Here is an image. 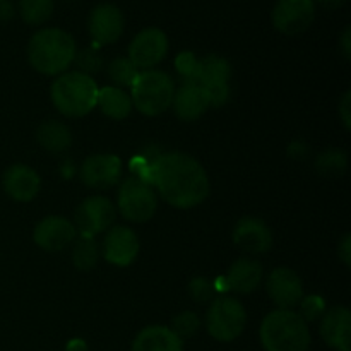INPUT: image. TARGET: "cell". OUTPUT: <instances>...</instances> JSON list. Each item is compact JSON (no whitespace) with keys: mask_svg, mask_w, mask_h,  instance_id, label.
Returning a JSON list of instances; mask_svg holds the SVG:
<instances>
[{"mask_svg":"<svg viewBox=\"0 0 351 351\" xmlns=\"http://www.w3.org/2000/svg\"><path fill=\"white\" fill-rule=\"evenodd\" d=\"M147 184L165 202L177 209H192L208 199L211 184L204 167L185 153H165L153 158L146 170Z\"/></svg>","mask_w":351,"mask_h":351,"instance_id":"obj_1","label":"cell"},{"mask_svg":"<svg viewBox=\"0 0 351 351\" xmlns=\"http://www.w3.org/2000/svg\"><path fill=\"white\" fill-rule=\"evenodd\" d=\"M77 47L67 31L60 27H43L27 43V60L43 75H60L74 64Z\"/></svg>","mask_w":351,"mask_h":351,"instance_id":"obj_2","label":"cell"},{"mask_svg":"<svg viewBox=\"0 0 351 351\" xmlns=\"http://www.w3.org/2000/svg\"><path fill=\"white\" fill-rule=\"evenodd\" d=\"M261 345L266 351H308L312 343L308 322L297 311L269 312L259 328Z\"/></svg>","mask_w":351,"mask_h":351,"instance_id":"obj_3","label":"cell"},{"mask_svg":"<svg viewBox=\"0 0 351 351\" xmlns=\"http://www.w3.org/2000/svg\"><path fill=\"white\" fill-rule=\"evenodd\" d=\"M98 91V84L91 75L81 71H71L57 75L51 82L50 98L62 115L79 119L96 108Z\"/></svg>","mask_w":351,"mask_h":351,"instance_id":"obj_4","label":"cell"},{"mask_svg":"<svg viewBox=\"0 0 351 351\" xmlns=\"http://www.w3.org/2000/svg\"><path fill=\"white\" fill-rule=\"evenodd\" d=\"M175 96V82L167 72L151 69L141 71L130 86L132 106L146 117H158L171 108Z\"/></svg>","mask_w":351,"mask_h":351,"instance_id":"obj_5","label":"cell"},{"mask_svg":"<svg viewBox=\"0 0 351 351\" xmlns=\"http://www.w3.org/2000/svg\"><path fill=\"white\" fill-rule=\"evenodd\" d=\"M247 324V311L237 298L228 295L215 297L206 314V329L209 336L219 343H232L243 332Z\"/></svg>","mask_w":351,"mask_h":351,"instance_id":"obj_6","label":"cell"},{"mask_svg":"<svg viewBox=\"0 0 351 351\" xmlns=\"http://www.w3.org/2000/svg\"><path fill=\"white\" fill-rule=\"evenodd\" d=\"M117 208L123 219L132 223H146L156 215L158 195L147 182L130 177L122 182L117 195Z\"/></svg>","mask_w":351,"mask_h":351,"instance_id":"obj_7","label":"cell"},{"mask_svg":"<svg viewBox=\"0 0 351 351\" xmlns=\"http://www.w3.org/2000/svg\"><path fill=\"white\" fill-rule=\"evenodd\" d=\"M230 77H232V65L225 57L213 53L199 58L195 84L204 88L209 96V105L215 108H219L228 101Z\"/></svg>","mask_w":351,"mask_h":351,"instance_id":"obj_8","label":"cell"},{"mask_svg":"<svg viewBox=\"0 0 351 351\" xmlns=\"http://www.w3.org/2000/svg\"><path fill=\"white\" fill-rule=\"evenodd\" d=\"M117 218V208L103 195L86 197L75 209L74 226L81 237H95L112 228Z\"/></svg>","mask_w":351,"mask_h":351,"instance_id":"obj_9","label":"cell"},{"mask_svg":"<svg viewBox=\"0 0 351 351\" xmlns=\"http://www.w3.org/2000/svg\"><path fill=\"white\" fill-rule=\"evenodd\" d=\"M168 53V36L160 27H144L129 45V60L139 71H151L165 60Z\"/></svg>","mask_w":351,"mask_h":351,"instance_id":"obj_10","label":"cell"},{"mask_svg":"<svg viewBox=\"0 0 351 351\" xmlns=\"http://www.w3.org/2000/svg\"><path fill=\"white\" fill-rule=\"evenodd\" d=\"M315 17L314 0H278L273 7V26L287 36H295L311 27Z\"/></svg>","mask_w":351,"mask_h":351,"instance_id":"obj_11","label":"cell"},{"mask_svg":"<svg viewBox=\"0 0 351 351\" xmlns=\"http://www.w3.org/2000/svg\"><path fill=\"white\" fill-rule=\"evenodd\" d=\"M82 184L95 191L115 187L122 177V160L115 154H91L79 168Z\"/></svg>","mask_w":351,"mask_h":351,"instance_id":"obj_12","label":"cell"},{"mask_svg":"<svg viewBox=\"0 0 351 351\" xmlns=\"http://www.w3.org/2000/svg\"><path fill=\"white\" fill-rule=\"evenodd\" d=\"M266 290L273 304L283 311H293L305 297L300 276L290 267H276L271 271L266 281Z\"/></svg>","mask_w":351,"mask_h":351,"instance_id":"obj_13","label":"cell"},{"mask_svg":"<svg viewBox=\"0 0 351 351\" xmlns=\"http://www.w3.org/2000/svg\"><path fill=\"white\" fill-rule=\"evenodd\" d=\"M139 237L127 226H112L106 230L101 254L106 263L117 267H127L139 256Z\"/></svg>","mask_w":351,"mask_h":351,"instance_id":"obj_14","label":"cell"},{"mask_svg":"<svg viewBox=\"0 0 351 351\" xmlns=\"http://www.w3.org/2000/svg\"><path fill=\"white\" fill-rule=\"evenodd\" d=\"M125 17L113 3H99L91 10L88 29L96 45H112L122 36Z\"/></svg>","mask_w":351,"mask_h":351,"instance_id":"obj_15","label":"cell"},{"mask_svg":"<svg viewBox=\"0 0 351 351\" xmlns=\"http://www.w3.org/2000/svg\"><path fill=\"white\" fill-rule=\"evenodd\" d=\"M77 239L74 223L62 216H47L33 230V240L47 252H58Z\"/></svg>","mask_w":351,"mask_h":351,"instance_id":"obj_16","label":"cell"},{"mask_svg":"<svg viewBox=\"0 0 351 351\" xmlns=\"http://www.w3.org/2000/svg\"><path fill=\"white\" fill-rule=\"evenodd\" d=\"M233 243L249 254H266L273 247V232L261 218L245 216L233 228Z\"/></svg>","mask_w":351,"mask_h":351,"instance_id":"obj_17","label":"cell"},{"mask_svg":"<svg viewBox=\"0 0 351 351\" xmlns=\"http://www.w3.org/2000/svg\"><path fill=\"white\" fill-rule=\"evenodd\" d=\"M5 194L17 202H31L38 195L41 187V178L31 167L16 163L5 170L2 177Z\"/></svg>","mask_w":351,"mask_h":351,"instance_id":"obj_18","label":"cell"},{"mask_svg":"<svg viewBox=\"0 0 351 351\" xmlns=\"http://www.w3.org/2000/svg\"><path fill=\"white\" fill-rule=\"evenodd\" d=\"M322 339L326 345L331 346L336 351H350L351 348V312L350 308L332 307L324 312L321 317Z\"/></svg>","mask_w":351,"mask_h":351,"instance_id":"obj_19","label":"cell"},{"mask_svg":"<svg viewBox=\"0 0 351 351\" xmlns=\"http://www.w3.org/2000/svg\"><path fill=\"white\" fill-rule=\"evenodd\" d=\"M171 106L178 119L184 122H194L201 119L211 105H209V96L204 88L199 84H184L180 89H175Z\"/></svg>","mask_w":351,"mask_h":351,"instance_id":"obj_20","label":"cell"},{"mask_svg":"<svg viewBox=\"0 0 351 351\" xmlns=\"http://www.w3.org/2000/svg\"><path fill=\"white\" fill-rule=\"evenodd\" d=\"M263 276L264 271L259 261L250 259V257H240L230 266L225 280L228 285V290L249 295L261 287Z\"/></svg>","mask_w":351,"mask_h":351,"instance_id":"obj_21","label":"cell"},{"mask_svg":"<svg viewBox=\"0 0 351 351\" xmlns=\"http://www.w3.org/2000/svg\"><path fill=\"white\" fill-rule=\"evenodd\" d=\"M130 351H184V341L168 326H147L137 332Z\"/></svg>","mask_w":351,"mask_h":351,"instance_id":"obj_22","label":"cell"},{"mask_svg":"<svg viewBox=\"0 0 351 351\" xmlns=\"http://www.w3.org/2000/svg\"><path fill=\"white\" fill-rule=\"evenodd\" d=\"M96 106L101 110L103 115L112 120H123L132 112V99L130 95L117 86H105L98 91Z\"/></svg>","mask_w":351,"mask_h":351,"instance_id":"obj_23","label":"cell"},{"mask_svg":"<svg viewBox=\"0 0 351 351\" xmlns=\"http://www.w3.org/2000/svg\"><path fill=\"white\" fill-rule=\"evenodd\" d=\"M36 141L48 153H65L72 146V132L58 120H47L38 127Z\"/></svg>","mask_w":351,"mask_h":351,"instance_id":"obj_24","label":"cell"},{"mask_svg":"<svg viewBox=\"0 0 351 351\" xmlns=\"http://www.w3.org/2000/svg\"><path fill=\"white\" fill-rule=\"evenodd\" d=\"M74 249H72V264L75 269L91 271L99 261V247L95 239L91 237H79V240H74Z\"/></svg>","mask_w":351,"mask_h":351,"instance_id":"obj_25","label":"cell"},{"mask_svg":"<svg viewBox=\"0 0 351 351\" xmlns=\"http://www.w3.org/2000/svg\"><path fill=\"white\" fill-rule=\"evenodd\" d=\"M346 168H348V156H346L345 151L336 149V147L322 151L317 156V160H315V170L322 177H341L346 171Z\"/></svg>","mask_w":351,"mask_h":351,"instance_id":"obj_26","label":"cell"},{"mask_svg":"<svg viewBox=\"0 0 351 351\" xmlns=\"http://www.w3.org/2000/svg\"><path fill=\"white\" fill-rule=\"evenodd\" d=\"M55 9V0H19V14L29 26L47 23Z\"/></svg>","mask_w":351,"mask_h":351,"instance_id":"obj_27","label":"cell"},{"mask_svg":"<svg viewBox=\"0 0 351 351\" xmlns=\"http://www.w3.org/2000/svg\"><path fill=\"white\" fill-rule=\"evenodd\" d=\"M139 72V69L129 60V57H119L108 65V77L112 79L113 86L120 89L130 88Z\"/></svg>","mask_w":351,"mask_h":351,"instance_id":"obj_28","label":"cell"},{"mask_svg":"<svg viewBox=\"0 0 351 351\" xmlns=\"http://www.w3.org/2000/svg\"><path fill=\"white\" fill-rule=\"evenodd\" d=\"M170 329L184 341L185 338H192L201 329V317L195 312L184 311L175 315Z\"/></svg>","mask_w":351,"mask_h":351,"instance_id":"obj_29","label":"cell"},{"mask_svg":"<svg viewBox=\"0 0 351 351\" xmlns=\"http://www.w3.org/2000/svg\"><path fill=\"white\" fill-rule=\"evenodd\" d=\"M175 65L184 79V84H195V75H197L199 67V58L195 57L192 51H182L177 58H175Z\"/></svg>","mask_w":351,"mask_h":351,"instance_id":"obj_30","label":"cell"},{"mask_svg":"<svg viewBox=\"0 0 351 351\" xmlns=\"http://www.w3.org/2000/svg\"><path fill=\"white\" fill-rule=\"evenodd\" d=\"M300 307V312L298 314L304 317L305 322H311V321H317L324 315L326 312V302L324 298L319 297V295H307L300 300L298 304Z\"/></svg>","mask_w":351,"mask_h":351,"instance_id":"obj_31","label":"cell"},{"mask_svg":"<svg viewBox=\"0 0 351 351\" xmlns=\"http://www.w3.org/2000/svg\"><path fill=\"white\" fill-rule=\"evenodd\" d=\"M189 295L197 304H208L216 297V285L206 278H194L189 283Z\"/></svg>","mask_w":351,"mask_h":351,"instance_id":"obj_32","label":"cell"},{"mask_svg":"<svg viewBox=\"0 0 351 351\" xmlns=\"http://www.w3.org/2000/svg\"><path fill=\"white\" fill-rule=\"evenodd\" d=\"M79 65H81V72L84 74H89V72H96L101 65V58L96 53L95 50H86L81 51V53L75 55V60Z\"/></svg>","mask_w":351,"mask_h":351,"instance_id":"obj_33","label":"cell"},{"mask_svg":"<svg viewBox=\"0 0 351 351\" xmlns=\"http://www.w3.org/2000/svg\"><path fill=\"white\" fill-rule=\"evenodd\" d=\"M338 113L343 125H345V129L350 130L351 129V93L350 91H346L345 95H343V98L339 99Z\"/></svg>","mask_w":351,"mask_h":351,"instance_id":"obj_34","label":"cell"},{"mask_svg":"<svg viewBox=\"0 0 351 351\" xmlns=\"http://www.w3.org/2000/svg\"><path fill=\"white\" fill-rule=\"evenodd\" d=\"M338 257L346 267H351V235L346 233L338 243Z\"/></svg>","mask_w":351,"mask_h":351,"instance_id":"obj_35","label":"cell"},{"mask_svg":"<svg viewBox=\"0 0 351 351\" xmlns=\"http://www.w3.org/2000/svg\"><path fill=\"white\" fill-rule=\"evenodd\" d=\"M339 50H341L343 57H345L346 60H350L351 58V29L350 27H345L341 38H339Z\"/></svg>","mask_w":351,"mask_h":351,"instance_id":"obj_36","label":"cell"},{"mask_svg":"<svg viewBox=\"0 0 351 351\" xmlns=\"http://www.w3.org/2000/svg\"><path fill=\"white\" fill-rule=\"evenodd\" d=\"M14 17V5L10 0H0V21H9Z\"/></svg>","mask_w":351,"mask_h":351,"instance_id":"obj_37","label":"cell"},{"mask_svg":"<svg viewBox=\"0 0 351 351\" xmlns=\"http://www.w3.org/2000/svg\"><path fill=\"white\" fill-rule=\"evenodd\" d=\"M65 351H89V348H88V343H86L84 339L74 338L67 343Z\"/></svg>","mask_w":351,"mask_h":351,"instance_id":"obj_38","label":"cell"},{"mask_svg":"<svg viewBox=\"0 0 351 351\" xmlns=\"http://www.w3.org/2000/svg\"><path fill=\"white\" fill-rule=\"evenodd\" d=\"M314 2H317L319 5L324 7V9L335 10V9H339V7L345 5L346 0H314Z\"/></svg>","mask_w":351,"mask_h":351,"instance_id":"obj_39","label":"cell"}]
</instances>
